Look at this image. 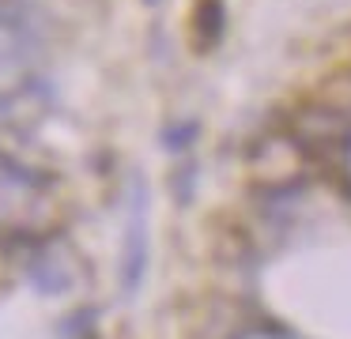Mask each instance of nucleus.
Instances as JSON below:
<instances>
[]
</instances>
